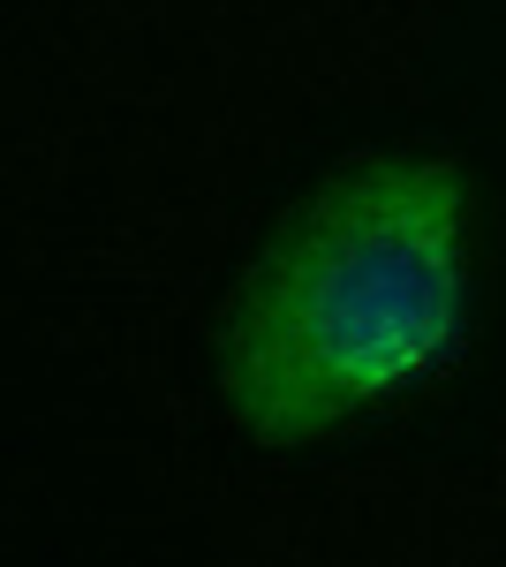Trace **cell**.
<instances>
[{
  "instance_id": "cell-1",
  "label": "cell",
  "mask_w": 506,
  "mask_h": 567,
  "mask_svg": "<svg viewBox=\"0 0 506 567\" xmlns=\"http://www.w3.org/2000/svg\"><path fill=\"white\" fill-rule=\"evenodd\" d=\"M468 182L454 159L371 152L326 175L235 288L219 393L257 446H310L416 386L462 326Z\"/></svg>"
}]
</instances>
